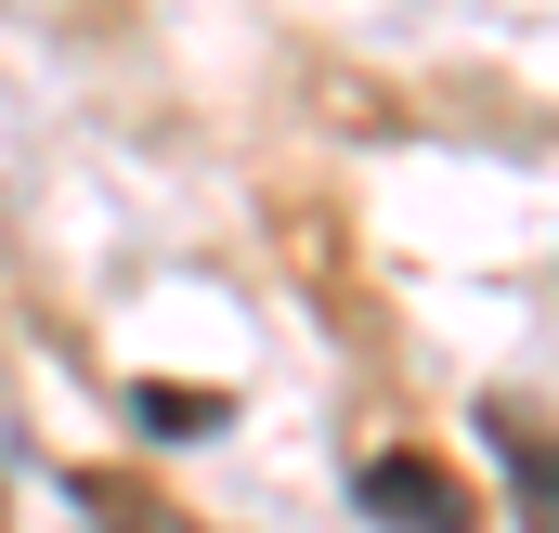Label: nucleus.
<instances>
[{
  "instance_id": "nucleus-3",
  "label": "nucleus",
  "mask_w": 559,
  "mask_h": 533,
  "mask_svg": "<svg viewBox=\"0 0 559 533\" xmlns=\"http://www.w3.org/2000/svg\"><path fill=\"white\" fill-rule=\"evenodd\" d=\"M131 416H143V429H169V442L222 429V403H209V391H131Z\"/></svg>"
},
{
  "instance_id": "nucleus-2",
  "label": "nucleus",
  "mask_w": 559,
  "mask_h": 533,
  "mask_svg": "<svg viewBox=\"0 0 559 533\" xmlns=\"http://www.w3.org/2000/svg\"><path fill=\"white\" fill-rule=\"evenodd\" d=\"M481 442L508 455V482H521V508H547V521H559V442H547V429H534L521 403H481Z\"/></svg>"
},
{
  "instance_id": "nucleus-1",
  "label": "nucleus",
  "mask_w": 559,
  "mask_h": 533,
  "mask_svg": "<svg viewBox=\"0 0 559 533\" xmlns=\"http://www.w3.org/2000/svg\"><path fill=\"white\" fill-rule=\"evenodd\" d=\"M352 508L365 521H468V482L442 455H365L352 469Z\"/></svg>"
}]
</instances>
